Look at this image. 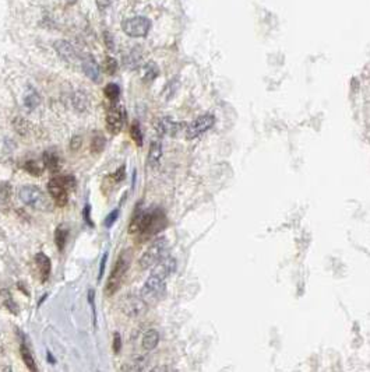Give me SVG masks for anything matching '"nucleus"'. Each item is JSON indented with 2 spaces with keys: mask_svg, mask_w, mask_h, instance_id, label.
Segmentation results:
<instances>
[{
  "mask_svg": "<svg viewBox=\"0 0 370 372\" xmlns=\"http://www.w3.org/2000/svg\"><path fill=\"white\" fill-rule=\"evenodd\" d=\"M164 227V214L161 210H140L138 206L136 209V213L133 214V218L129 225V232L130 234H146L152 235L159 228Z\"/></svg>",
  "mask_w": 370,
  "mask_h": 372,
  "instance_id": "nucleus-1",
  "label": "nucleus"
},
{
  "mask_svg": "<svg viewBox=\"0 0 370 372\" xmlns=\"http://www.w3.org/2000/svg\"><path fill=\"white\" fill-rule=\"evenodd\" d=\"M76 187L74 176H56L48 182L49 195L53 197L55 203L59 207H65L68 202V190Z\"/></svg>",
  "mask_w": 370,
  "mask_h": 372,
  "instance_id": "nucleus-2",
  "label": "nucleus"
},
{
  "mask_svg": "<svg viewBox=\"0 0 370 372\" xmlns=\"http://www.w3.org/2000/svg\"><path fill=\"white\" fill-rule=\"evenodd\" d=\"M20 200L28 207H32L39 211H50L52 210V203L38 186L35 185H25L20 189L19 192Z\"/></svg>",
  "mask_w": 370,
  "mask_h": 372,
  "instance_id": "nucleus-3",
  "label": "nucleus"
},
{
  "mask_svg": "<svg viewBox=\"0 0 370 372\" xmlns=\"http://www.w3.org/2000/svg\"><path fill=\"white\" fill-rule=\"evenodd\" d=\"M166 249H168V241L166 238L161 236L156 238L152 244L147 248V251L143 254V256L140 257L138 264L141 269H150L152 266H155L162 257L166 256Z\"/></svg>",
  "mask_w": 370,
  "mask_h": 372,
  "instance_id": "nucleus-4",
  "label": "nucleus"
},
{
  "mask_svg": "<svg viewBox=\"0 0 370 372\" xmlns=\"http://www.w3.org/2000/svg\"><path fill=\"white\" fill-rule=\"evenodd\" d=\"M130 267V257H129V254H123L119 256V259L115 263V267L112 270V273L109 276L107 283V288H105V293L107 295H113L116 293L117 290L120 288V284H122V280L125 277V274L129 270Z\"/></svg>",
  "mask_w": 370,
  "mask_h": 372,
  "instance_id": "nucleus-5",
  "label": "nucleus"
},
{
  "mask_svg": "<svg viewBox=\"0 0 370 372\" xmlns=\"http://www.w3.org/2000/svg\"><path fill=\"white\" fill-rule=\"evenodd\" d=\"M105 122H107L108 130H109L110 133H113V135L120 133V132L123 130V127L126 126V108L123 107L122 104H115V105H112V107L108 109Z\"/></svg>",
  "mask_w": 370,
  "mask_h": 372,
  "instance_id": "nucleus-6",
  "label": "nucleus"
},
{
  "mask_svg": "<svg viewBox=\"0 0 370 372\" xmlns=\"http://www.w3.org/2000/svg\"><path fill=\"white\" fill-rule=\"evenodd\" d=\"M151 28V21L147 17H133L123 23V31L129 37L140 38L146 37Z\"/></svg>",
  "mask_w": 370,
  "mask_h": 372,
  "instance_id": "nucleus-7",
  "label": "nucleus"
},
{
  "mask_svg": "<svg viewBox=\"0 0 370 372\" xmlns=\"http://www.w3.org/2000/svg\"><path fill=\"white\" fill-rule=\"evenodd\" d=\"M214 122L215 117L211 114H204V115L198 116L189 126L186 127V137L189 140H193L196 137L201 136L208 129H211V126L214 125Z\"/></svg>",
  "mask_w": 370,
  "mask_h": 372,
  "instance_id": "nucleus-8",
  "label": "nucleus"
},
{
  "mask_svg": "<svg viewBox=\"0 0 370 372\" xmlns=\"http://www.w3.org/2000/svg\"><path fill=\"white\" fill-rule=\"evenodd\" d=\"M165 280H161L155 276L150 274V277L147 279L144 287L141 288V298L146 301V302H150V301H155L158 297H161L164 291H165V284H164Z\"/></svg>",
  "mask_w": 370,
  "mask_h": 372,
  "instance_id": "nucleus-9",
  "label": "nucleus"
},
{
  "mask_svg": "<svg viewBox=\"0 0 370 372\" xmlns=\"http://www.w3.org/2000/svg\"><path fill=\"white\" fill-rule=\"evenodd\" d=\"M183 126L185 123H177L172 117L164 116L158 119L155 123V130L159 136H176Z\"/></svg>",
  "mask_w": 370,
  "mask_h": 372,
  "instance_id": "nucleus-10",
  "label": "nucleus"
},
{
  "mask_svg": "<svg viewBox=\"0 0 370 372\" xmlns=\"http://www.w3.org/2000/svg\"><path fill=\"white\" fill-rule=\"evenodd\" d=\"M147 302L143 298H137V297H127L126 300L122 303V311L126 313L130 318H137L140 315L146 312Z\"/></svg>",
  "mask_w": 370,
  "mask_h": 372,
  "instance_id": "nucleus-11",
  "label": "nucleus"
},
{
  "mask_svg": "<svg viewBox=\"0 0 370 372\" xmlns=\"http://www.w3.org/2000/svg\"><path fill=\"white\" fill-rule=\"evenodd\" d=\"M176 270V260L171 256H165L162 257L155 266H152V270H151V274L155 276L161 280H165L168 279L171 274L174 273Z\"/></svg>",
  "mask_w": 370,
  "mask_h": 372,
  "instance_id": "nucleus-12",
  "label": "nucleus"
},
{
  "mask_svg": "<svg viewBox=\"0 0 370 372\" xmlns=\"http://www.w3.org/2000/svg\"><path fill=\"white\" fill-rule=\"evenodd\" d=\"M83 71L86 73L91 81L94 83H99L101 81V70H99V66H98L97 60L92 58V56H86L83 59Z\"/></svg>",
  "mask_w": 370,
  "mask_h": 372,
  "instance_id": "nucleus-13",
  "label": "nucleus"
},
{
  "mask_svg": "<svg viewBox=\"0 0 370 372\" xmlns=\"http://www.w3.org/2000/svg\"><path fill=\"white\" fill-rule=\"evenodd\" d=\"M35 263H37L38 272L41 274L42 283L48 281L49 277H50V272H52V263H50L48 255H45L44 252H38L35 255Z\"/></svg>",
  "mask_w": 370,
  "mask_h": 372,
  "instance_id": "nucleus-14",
  "label": "nucleus"
},
{
  "mask_svg": "<svg viewBox=\"0 0 370 372\" xmlns=\"http://www.w3.org/2000/svg\"><path fill=\"white\" fill-rule=\"evenodd\" d=\"M161 158H162V144H161V141L154 140L150 146V150H148L147 163L151 168H156L161 163Z\"/></svg>",
  "mask_w": 370,
  "mask_h": 372,
  "instance_id": "nucleus-15",
  "label": "nucleus"
},
{
  "mask_svg": "<svg viewBox=\"0 0 370 372\" xmlns=\"http://www.w3.org/2000/svg\"><path fill=\"white\" fill-rule=\"evenodd\" d=\"M55 49L59 53V56L67 62H73L76 59V50L73 48L71 44H68L67 41H56L55 42Z\"/></svg>",
  "mask_w": 370,
  "mask_h": 372,
  "instance_id": "nucleus-16",
  "label": "nucleus"
},
{
  "mask_svg": "<svg viewBox=\"0 0 370 372\" xmlns=\"http://www.w3.org/2000/svg\"><path fill=\"white\" fill-rule=\"evenodd\" d=\"M22 102H24V107L29 109V111H32V109H35L41 104V95H39V93L35 88L28 87L25 90V93H24Z\"/></svg>",
  "mask_w": 370,
  "mask_h": 372,
  "instance_id": "nucleus-17",
  "label": "nucleus"
},
{
  "mask_svg": "<svg viewBox=\"0 0 370 372\" xmlns=\"http://www.w3.org/2000/svg\"><path fill=\"white\" fill-rule=\"evenodd\" d=\"M42 163H44L45 168H48L50 172H59V169L62 166L60 158L55 151H45L44 156H42Z\"/></svg>",
  "mask_w": 370,
  "mask_h": 372,
  "instance_id": "nucleus-18",
  "label": "nucleus"
},
{
  "mask_svg": "<svg viewBox=\"0 0 370 372\" xmlns=\"http://www.w3.org/2000/svg\"><path fill=\"white\" fill-rule=\"evenodd\" d=\"M159 343V333L155 329H150L143 336V349L147 351L154 350Z\"/></svg>",
  "mask_w": 370,
  "mask_h": 372,
  "instance_id": "nucleus-19",
  "label": "nucleus"
},
{
  "mask_svg": "<svg viewBox=\"0 0 370 372\" xmlns=\"http://www.w3.org/2000/svg\"><path fill=\"white\" fill-rule=\"evenodd\" d=\"M20 352H21V358H22V361H24V364L27 365V368H28L29 371H34V372L38 371V367H37L35 360H34V357H32V352H31L29 347L25 344V343H21V346H20Z\"/></svg>",
  "mask_w": 370,
  "mask_h": 372,
  "instance_id": "nucleus-20",
  "label": "nucleus"
},
{
  "mask_svg": "<svg viewBox=\"0 0 370 372\" xmlns=\"http://www.w3.org/2000/svg\"><path fill=\"white\" fill-rule=\"evenodd\" d=\"M68 236V228L65 224L58 225V228L55 230V244L58 246V249L62 252L66 246Z\"/></svg>",
  "mask_w": 370,
  "mask_h": 372,
  "instance_id": "nucleus-21",
  "label": "nucleus"
},
{
  "mask_svg": "<svg viewBox=\"0 0 370 372\" xmlns=\"http://www.w3.org/2000/svg\"><path fill=\"white\" fill-rule=\"evenodd\" d=\"M105 146H107V139H105V136H104L101 132H95V133L92 135V139H91V151H92L94 154L102 153Z\"/></svg>",
  "mask_w": 370,
  "mask_h": 372,
  "instance_id": "nucleus-22",
  "label": "nucleus"
},
{
  "mask_svg": "<svg viewBox=\"0 0 370 372\" xmlns=\"http://www.w3.org/2000/svg\"><path fill=\"white\" fill-rule=\"evenodd\" d=\"M141 62V52L138 49H133L125 58V65L129 69H137Z\"/></svg>",
  "mask_w": 370,
  "mask_h": 372,
  "instance_id": "nucleus-23",
  "label": "nucleus"
},
{
  "mask_svg": "<svg viewBox=\"0 0 370 372\" xmlns=\"http://www.w3.org/2000/svg\"><path fill=\"white\" fill-rule=\"evenodd\" d=\"M24 169L28 174H31V175L39 176L42 175V172L45 169V165H44V163H38V161H27L24 164Z\"/></svg>",
  "mask_w": 370,
  "mask_h": 372,
  "instance_id": "nucleus-24",
  "label": "nucleus"
},
{
  "mask_svg": "<svg viewBox=\"0 0 370 372\" xmlns=\"http://www.w3.org/2000/svg\"><path fill=\"white\" fill-rule=\"evenodd\" d=\"M158 73H159L158 66H156L154 62H150V63H147L146 66H144V76H143V78L146 80L147 83H150V81H152V80H155L158 77Z\"/></svg>",
  "mask_w": 370,
  "mask_h": 372,
  "instance_id": "nucleus-25",
  "label": "nucleus"
},
{
  "mask_svg": "<svg viewBox=\"0 0 370 372\" xmlns=\"http://www.w3.org/2000/svg\"><path fill=\"white\" fill-rule=\"evenodd\" d=\"M130 136L134 140V143H136L137 146H143V139H144V136H143V130H141L138 122H134V123L131 125V127H130Z\"/></svg>",
  "mask_w": 370,
  "mask_h": 372,
  "instance_id": "nucleus-26",
  "label": "nucleus"
},
{
  "mask_svg": "<svg viewBox=\"0 0 370 372\" xmlns=\"http://www.w3.org/2000/svg\"><path fill=\"white\" fill-rule=\"evenodd\" d=\"M105 95H107L108 99H110L112 102L117 101V98L120 97V87L115 84V83H110L105 87Z\"/></svg>",
  "mask_w": 370,
  "mask_h": 372,
  "instance_id": "nucleus-27",
  "label": "nucleus"
},
{
  "mask_svg": "<svg viewBox=\"0 0 370 372\" xmlns=\"http://www.w3.org/2000/svg\"><path fill=\"white\" fill-rule=\"evenodd\" d=\"M88 302H89V306H91V311H92V321H94V326L97 327V308H95V291L91 288L88 290Z\"/></svg>",
  "mask_w": 370,
  "mask_h": 372,
  "instance_id": "nucleus-28",
  "label": "nucleus"
},
{
  "mask_svg": "<svg viewBox=\"0 0 370 372\" xmlns=\"http://www.w3.org/2000/svg\"><path fill=\"white\" fill-rule=\"evenodd\" d=\"M1 293L4 294V297H3V302L6 305V308L11 311L13 313H19V309H17V303L14 302V300L11 298V294L6 293V291H1Z\"/></svg>",
  "mask_w": 370,
  "mask_h": 372,
  "instance_id": "nucleus-29",
  "label": "nucleus"
},
{
  "mask_svg": "<svg viewBox=\"0 0 370 372\" xmlns=\"http://www.w3.org/2000/svg\"><path fill=\"white\" fill-rule=\"evenodd\" d=\"M115 184H119V182H122V181H125V178H126V166L122 165L119 166L116 169V172H113L112 175L109 176Z\"/></svg>",
  "mask_w": 370,
  "mask_h": 372,
  "instance_id": "nucleus-30",
  "label": "nucleus"
},
{
  "mask_svg": "<svg viewBox=\"0 0 370 372\" xmlns=\"http://www.w3.org/2000/svg\"><path fill=\"white\" fill-rule=\"evenodd\" d=\"M73 102H74V105H76V108H77L78 111H84V109L87 108V98H86L84 94H81V93H77V94L74 95Z\"/></svg>",
  "mask_w": 370,
  "mask_h": 372,
  "instance_id": "nucleus-31",
  "label": "nucleus"
},
{
  "mask_svg": "<svg viewBox=\"0 0 370 372\" xmlns=\"http://www.w3.org/2000/svg\"><path fill=\"white\" fill-rule=\"evenodd\" d=\"M117 218H119V210L115 209V210H112V211L107 215V218H105V221H104V225H105L107 228H110L112 225L116 223Z\"/></svg>",
  "mask_w": 370,
  "mask_h": 372,
  "instance_id": "nucleus-32",
  "label": "nucleus"
},
{
  "mask_svg": "<svg viewBox=\"0 0 370 372\" xmlns=\"http://www.w3.org/2000/svg\"><path fill=\"white\" fill-rule=\"evenodd\" d=\"M105 69H107V71L109 74H115V71H116L117 69V62L113 58H107V60H105Z\"/></svg>",
  "mask_w": 370,
  "mask_h": 372,
  "instance_id": "nucleus-33",
  "label": "nucleus"
},
{
  "mask_svg": "<svg viewBox=\"0 0 370 372\" xmlns=\"http://www.w3.org/2000/svg\"><path fill=\"white\" fill-rule=\"evenodd\" d=\"M113 352L115 354H119L120 350H122V337H120V334L117 332L113 333Z\"/></svg>",
  "mask_w": 370,
  "mask_h": 372,
  "instance_id": "nucleus-34",
  "label": "nucleus"
},
{
  "mask_svg": "<svg viewBox=\"0 0 370 372\" xmlns=\"http://www.w3.org/2000/svg\"><path fill=\"white\" fill-rule=\"evenodd\" d=\"M83 217H84V221H86L89 227H94V223H92V220H91V206L89 205L84 206Z\"/></svg>",
  "mask_w": 370,
  "mask_h": 372,
  "instance_id": "nucleus-35",
  "label": "nucleus"
},
{
  "mask_svg": "<svg viewBox=\"0 0 370 372\" xmlns=\"http://www.w3.org/2000/svg\"><path fill=\"white\" fill-rule=\"evenodd\" d=\"M107 260H108V254L105 252L104 256H102V260H101V269H99V274H98V281H101L102 276L105 273V267H107Z\"/></svg>",
  "mask_w": 370,
  "mask_h": 372,
  "instance_id": "nucleus-36",
  "label": "nucleus"
},
{
  "mask_svg": "<svg viewBox=\"0 0 370 372\" xmlns=\"http://www.w3.org/2000/svg\"><path fill=\"white\" fill-rule=\"evenodd\" d=\"M81 143H83V140H81V136H74L73 139H71L70 148H71V150H78V148L81 147Z\"/></svg>",
  "mask_w": 370,
  "mask_h": 372,
  "instance_id": "nucleus-37",
  "label": "nucleus"
},
{
  "mask_svg": "<svg viewBox=\"0 0 370 372\" xmlns=\"http://www.w3.org/2000/svg\"><path fill=\"white\" fill-rule=\"evenodd\" d=\"M67 1H70V3H74L76 0H67Z\"/></svg>",
  "mask_w": 370,
  "mask_h": 372,
  "instance_id": "nucleus-38",
  "label": "nucleus"
},
{
  "mask_svg": "<svg viewBox=\"0 0 370 372\" xmlns=\"http://www.w3.org/2000/svg\"><path fill=\"white\" fill-rule=\"evenodd\" d=\"M105 1H109V0H105Z\"/></svg>",
  "mask_w": 370,
  "mask_h": 372,
  "instance_id": "nucleus-39",
  "label": "nucleus"
}]
</instances>
